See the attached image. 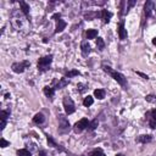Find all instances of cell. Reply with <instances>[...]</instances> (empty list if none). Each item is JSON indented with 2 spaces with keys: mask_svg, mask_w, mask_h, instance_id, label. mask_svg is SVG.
Wrapping results in <instances>:
<instances>
[{
  "mask_svg": "<svg viewBox=\"0 0 156 156\" xmlns=\"http://www.w3.org/2000/svg\"><path fill=\"white\" fill-rule=\"evenodd\" d=\"M88 126H89V122H88V120L87 118H82L80 121H78L76 125H74L73 131L76 132V133H80L82 131H84Z\"/></svg>",
  "mask_w": 156,
  "mask_h": 156,
  "instance_id": "cell-6",
  "label": "cell"
},
{
  "mask_svg": "<svg viewBox=\"0 0 156 156\" xmlns=\"http://www.w3.org/2000/svg\"><path fill=\"white\" fill-rule=\"evenodd\" d=\"M33 122L37 125H40V123H43L44 122V115L43 113H37L34 117H33Z\"/></svg>",
  "mask_w": 156,
  "mask_h": 156,
  "instance_id": "cell-14",
  "label": "cell"
},
{
  "mask_svg": "<svg viewBox=\"0 0 156 156\" xmlns=\"http://www.w3.org/2000/svg\"><path fill=\"white\" fill-rule=\"evenodd\" d=\"M64 107H65V111L67 115H71L74 112V110H76V107H74V103L72 101L71 98L69 97H65L64 99Z\"/></svg>",
  "mask_w": 156,
  "mask_h": 156,
  "instance_id": "cell-5",
  "label": "cell"
},
{
  "mask_svg": "<svg viewBox=\"0 0 156 156\" xmlns=\"http://www.w3.org/2000/svg\"><path fill=\"white\" fill-rule=\"evenodd\" d=\"M17 156H31V153L27 149H21V150H17Z\"/></svg>",
  "mask_w": 156,
  "mask_h": 156,
  "instance_id": "cell-24",
  "label": "cell"
},
{
  "mask_svg": "<svg viewBox=\"0 0 156 156\" xmlns=\"http://www.w3.org/2000/svg\"><path fill=\"white\" fill-rule=\"evenodd\" d=\"M8 117H9V112L8 111H1V112H0V118H1V129H4V128H5Z\"/></svg>",
  "mask_w": 156,
  "mask_h": 156,
  "instance_id": "cell-10",
  "label": "cell"
},
{
  "mask_svg": "<svg viewBox=\"0 0 156 156\" xmlns=\"http://www.w3.org/2000/svg\"><path fill=\"white\" fill-rule=\"evenodd\" d=\"M93 103H94V99H93L92 97H89V95H88V97L83 100V105H84V106H87V107H88V106H92V105H93Z\"/></svg>",
  "mask_w": 156,
  "mask_h": 156,
  "instance_id": "cell-21",
  "label": "cell"
},
{
  "mask_svg": "<svg viewBox=\"0 0 156 156\" xmlns=\"http://www.w3.org/2000/svg\"><path fill=\"white\" fill-rule=\"evenodd\" d=\"M94 97L98 98V99H104L105 98V92L103 89H97L94 90Z\"/></svg>",
  "mask_w": 156,
  "mask_h": 156,
  "instance_id": "cell-19",
  "label": "cell"
},
{
  "mask_svg": "<svg viewBox=\"0 0 156 156\" xmlns=\"http://www.w3.org/2000/svg\"><path fill=\"white\" fill-rule=\"evenodd\" d=\"M90 156H105V154L103 153L101 149H95V150L90 154Z\"/></svg>",
  "mask_w": 156,
  "mask_h": 156,
  "instance_id": "cell-25",
  "label": "cell"
},
{
  "mask_svg": "<svg viewBox=\"0 0 156 156\" xmlns=\"http://www.w3.org/2000/svg\"><path fill=\"white\" fill-rule=\"evenodd\" d=\"M80 48H82V52L83 55H88V54L90 52V45L88 44V42H82V44H80Z\"/></svg>",
  "mask_w": 156,
  "mask_h": 156,
  "instance_id": "cell-11",
  "label": "cell"
},
{
  "mask_svg": "<svg viewBox=\"0 0 156 156\" xmlns=\"http://www.w3.org/2000/svg\"><path fill=\"white\" fill-rule=\"evenodd\" d=\"M103 69H104V71H105L106 73L110 74V76H111L115 80H116L118 84H121L122 87H126V85H127V80H126V78H125L123 74H121L120 72L112 70L111 67H108V66H103Z\"/></svg>",
  "mask_w": 156,
  "mask_h": 156,
  "instance_id": "cell-2",
  "label": "cell"
},
{
  "mask_svg": "<svg viewBox=\"0 0 156 156\" xmlns=\"http://www.w3.org/2000/svg\"><path fill=\"white\" fill-rule=\"evenodd\" d=\"M97 127H98V120H94L93 122H90V123H89V128H90L92 131H93V129H95Z\"/></svg>",
  "mask_w": 156,
  "mask_h": 156,
  "instance_id": "cell-28",
  "label": "cell"
},
{
  "mask_svg": "<svg viewBox=\"0 0 156 156\" xmlns=\"http://www.w3.org/2000/svg\"><path fill=\"white\" fill-rule=\"evenodd\" d=\"M39 156H46V153H45L44 150H42V151L39 153Z\"/></svg>",
  "mask_w": 156,
  "mask_h": 156,
  "instance_id": "cell-32",
  "label": "cell"
},
{
  "mask_svg": "<svg viewBox=\"0 0 156 156\" xmlns=\"http://www.w3.org/2000/svg\"><path fill=\"white\" fill-rule=\"evenodd\" d=\"M151 139H153L151 135H140L138 138V141H140V143H150Z\"/></svg>",
  "mask_w": 156,
  "mask_h": 156,
  "instance_id": "cell-17",
  "label": "cell"
},
{
  "mask_svg": "<svg viewBox=\"0 0 156 156\" xmlns=\"http://www.w3.org/2000/svg\"><path fill=\"white\" fill-rule=\"evenodd\" d=\"M67 84H69V78H62V79H61L60 82L57 83L56 88H59V89H60V88H64V87H66Z\"/></svg>",
  "mask_w": 156,
  "mask_h": 156,
  "instance_id": "cell-22",
  "label": "cell"
},
{
  "mask_svg": "<svg viewBox=\"0 0 156 156\" xmlns=\"http://www.w3.org/2000/svg\"><path fill=\"white\" fill-rule=\"evenodd\" d=\"M154 10V3L153 1H146L145 6H144V12H145V15L146 16H150L151 15V12Z\"/></svg>",
  "mask_w": 156,
  "mask_h": 156,
  "instance_id": "cell-9",
  "label": "cell"
},
{
  "mask_svg": "<svg viewBox=\"0 0 156 156\" xmlns=\"http://www.w3.org/2000/svg\"><path fill=\"white\" fill-rule=\"evenodd\" d=\"M20 6H21V10H22V13L24 16H28L29 13V6L27 5L24 1H20Z\"/></svg>",
  "mask_w": 156,
  "mask_h": 156,
  "instance_id": "cell-13",
  "label": "cell"
},
{
  "mask_svg": "<svg viewBox=\"0 0 156 156\" xmlns=\"http://www.w3.org/2000/svg\"><path fill=\"white\" fill-rule=\"evenodd\" d=\"M0 146L1 148H6V146H9V141H6L5 139H0Z\"/></svg>",
  "mask_w": 156,
  "mask_h": 156,
  "instance_id": "cell-29",
  "label": "cell"
},
{
  "mask_svg": "<svg viewBox=\"0 0 156 156\" xmlns=\"http://www.w3.org/2000/svg\"><path fill=\"white\" fill-rule=\"evenodd\" d=\"M116 156H125V155H122V154H117Z\"/></svg>",
  "mask_w": 156,
  "mask_h": 156,
  "instance_id": "cell-35",
  "label": "cell"
},
{
  "mask_svg": "<svg viewBox=\"0 0 156 156\" xmlns=\"http://www.w3.org/2000/svg\"><path fill=\"white\" fill-rule=\"evenodd\" d=\"M153 44H154V45H156V38H154V39H153Z\"/></svg>",
  "mask_w": 156,
  "mask_h": 156,
  "instance_id": "cell-34",
  "label": "cell"
},
{
  "mask_svg": "<svg viewBox=\"0 0 156 156\" xmlns=\"http://www.w3.org/2000/svg\"><path fill=\"white\" fill-rule=\"evenodd\" d=\"M135 4V1H129V3H128V8H127V11H128V9H129V8H132V6Z\"/></svg>",
  "mask_w": 156,
  "mask_h": 156,
  "instance_id": "cell-31",
  "label": "cell"
},
{
  "mask_svg": "<svg viewBox=\"0 0 156 156\" xmlns=\"http://www.w3.org/2000/svg\"><path fill=\"white\" fill-rule=\"evenodd\" d=\"M44 94L46 97H49V98H52L54 95V88H50V87H45L44 88Z\"/></svg>",
  "mask_w": 156,
  "mask_h": 156,
  "instance_id": "cell-20",
  "label": "cell"
},
{
  "mask_svg": "<svg viewBox=\"0 0 156 156\" xmlns=\"http://www.w3.org/2000/svg\"><path fill=\"white\" fill-rule=\"evenodd\" d=\"M78 74H79L78 71H70V72H67L66 78H71V77H73V76H78Z\"/></svg>",
  "mask_w": 156,
  "mask_h": 156,
  "instance_id": "cell-27",
  "label": "cell"
},
{
  "mask_svg": "<svg viewBox=\"0 0 156 156\" xmlns=\"http://www.w3.org/2000/svg\"><path fill=\"white\" fill-rule=\"evenodd\" d=\"M59 129L61 133H66L70 131V122L65 116L59 117Z\"/></svg>",
  "mask_w": 156,
  "mask_h": 156,
  "instance_id": "cell-4",
  "label": "cell"
},
{
  "mask_svg": "<svg viewBox=\"0 0 156 156\" xmlns=\"http://www.w3.org/2000/svg\"><path fill=\"white\" fill-rule=\"evenodd\" d=\"M145 99H146V101H149V103L156 104V97H155V95H148Z\"/></svg>",
  "mask_w": 156,
  "mask_h": 156,
  "instance_id": "cell-26",
  "label": "cell"
},
{
  "mask_svg": "<svg viewBox=\"0 0 156 156\" xmlns=\"http://www.w3.org/2000/svg\"><path fill=\"white\" fill-rule=\"evenodd\" d=\"M51 61H52V56H50V55L39 59V61H38V69H39L40 71L48 70V67H49V65L51 64Z\"/></svg>",
  "mask_w": 156,
  "mask_h": 156,
  "instance_id": "cell-3",
  "label": "cell"
},
{
  "mask_svg": "<svg viewBox=\"0 0 156 156\" xmlns=\"http://www.w3.org/2000/svg\"><path fill=\"white\" fill-rule=\"evenodd\" d=\"M52 17H54V18H59V20H60V13H55V15H54Z\"/></svg>",
  "mask_w": 156,
  "mask_h": 156,
  "instance_id": "cell-33",
  "label": "cell"
},
{
  "mask_svg": "<svg viewBox=\"0 0 156 156\" xmlns=\"http://www.w3.org/2000/svg\"><path fill=\"white\" fill-rule=\"evenodd\" d=\"M118 37H120V39H122V40H125V39L127 38V29L125 28L123 23H120V24H118Z\"/></svg>",
  "mask_w": 156,
  "mask_h": 156,
  "instance_id": "cell-8",
  "label": "cell"
},
{
  "mask_svg": "<svg viewBox=\"0 0 156 156\" xmlns=\"http://www.w3.org/2000/svg\"><path fill=\"white\" fill-rule=\"evenodd\" d=\"M57 26H56V29H55V32L56 33H59V32H61V31H64L65 29V27H66V22L65 21H62V20H57Z\"/></svg>",
  "mask_w": 156,
  "mask_h": 156,
  "instance_id": "cell-15",
  "label": "cell"
},
{
  "mask_svg": "<svg viewBox=\"0 0 156 156\" xmlns=\"http://www.w3.org/2000/svg\"><path fill=\"white\" fill-rule=\"evenodd\" d=\"M29 66V62L28 61H24V62H21V64H12V71L13 72H16V73H22L24 71L26 67H28Z\"/></svg>",
  "mask_w": 156,
  "mask_h": 156,
  "instance_id": "cell-7",
  "label": "cell"
},
{
  "mask_svg": "<svg viewBox=\"0 0 156 156\" xmlns=\"http://www.w3.org/2000/svg\"><path fill=\"white\" fill-rule=\"evenodd\" d=\"M101 17H103L104 22L107 23L108 21H110V18L112 17V13L110 11H107V10H103V11H101Z\"/></svg>",
  "mask_w": 156,
  "mask_h": 156,
  "instance_id": "cell-12",
  "label": "cell"
},
{
  "mask_svg": "<svg viewBox=\"0 0 156 156\" xmlns=\"http://www.w3.org/2000/svg\"><path fill=\"white\" fill-rule=\"evenodd\" d=\"M97 36H98L97 29H88L87 31V38L88 39H94V38H97Z\"/></svg>",
  "mask_w": 156,
  "mask_h": 156,
  "instance_id": "cell-16",
  "label": "cell"
},
{
  "mask_svg": "<svg viewBox=\"0 0 156 156\" xmlns=\"http://www.w3.org/2000/svg\"><path fill=\"white\" fill-rule=\"evenodd\" d=\"M97 46H98V49H99V50H104V48H105V43H104L103 38H98V39H97Z\"/></svg>",
  "mask_w": 156,
  "mask_h": 156,
  "instance_id": "cell-23",
  "label": "cell"
},
{
  "mask_svg": "<svg viewBox=\"0 0 156 156\" xmlns=\"http://www.w3.org/2000/svg\"><path fill=\"white\" fill-rule=\"evenodd\" d=\"M137 73L139 74V76H141V77H143L144 79H148V78H149V77L146 76V74H144V73H141V72H137Z\"/></svg>",
  "mask_w": 156,
  "mask_h": 156,
  "instance_id": "cell-30",
  "label": "cell"
},
{
  "mask_svg": "<svg viewBox=\"0 0 156 156\" xmlns=\"http://www.w3.org/2000/svg\"><path fill=\"white\" fill-rule=\"evenodd\" d=\"M11 20H12V26L15 27L17 31H22L23 28H26V27H27L26 18H23V17L21 16V12H20V11L12 12Z\"/></svg>",
  "mask_w": 156,
  "mask_h": 156,
  "instance_id": "cell-1",
  "label": "cell"
},
{
  "mask_svg": "<svg viewBox=\"0 0 156 156\" xmlns=\"http://www.w3.org/2000/svg\"><path fill=\"white\" fill-rule=\"evenodd\" d=\"M150 127H151V128H156V110H153V111H151Z\"/></svg>",
  "mask_w": 156,
  "mask_h": 156,
  "instance_id": "cell-18",
  "label": "cell"
}]
</instances>
